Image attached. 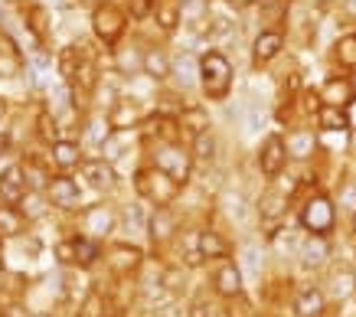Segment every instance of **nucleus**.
Masks as SVG:
<instances>
[{
  "instance_id": "f257e3e1",
  "label": "nucleus",
  "mask_w": 356,
  "mask_h": 317,
  "mask_svg": "<svg viewBox=\"0 0 356 317\" xmlns=\"http://www.w3.org/2000/svg\"><path fill=\"white\" fill-rule=\"evenodd\" d=\"M134 190H138L140 200H147L154 206H170L173 197L180 193V184H177L167 170H161V167L154 164V167H147V170H138V174H134Z\"/></svg>"
},
{
  "instance_id": "f03ea898",
  "label": "nucleus",
  "mask_w": 356,
  "mask_h": 317,
  "mask_svg": "<svg viewBox=\"0 0 356 317\" xmlns=\"http://www.w3.org/2000/svg\"><path fill=\"white\" fill-rule=\"evenodd\" d=\"M200 86L209 99H226L232 86V66L222 53H206L200 59Z\"/></svg>"
},
{
  "instance_id": "7ed1b4c3",
  "label": "nucleus",
  "mask_w": 356,
  "mask_h": 317,
  "mask_svg": "<svg viewBox=\"0 0 356 317\" xmlns=\"http://www.w3.org/2000/svg\"><path fill=\"white\" fill-rule=\"evenodd\" d=\"M334 219H337L334 203L327 197L307 200V206L301 209V226L307 232H314V236H327V232L334 229Z\"/></svg>"
},
{
  "instance_id": "20e7f679",
  "label": "nucleus",
  "mask_w": 356,
  "mask_h": 317,
  "mask_svg": "<svg viewBox=\"0 0 356 317\" xmlns=\"http://www.w3.org/2000/svg\"><path fill=\"white\" fill-rule=\"evenodd\" d=\"M92 30H95V36L102 40V43H118L121 33H124V13L115 7V3H102V7H95V13H92Z\"/></svg>"
},
{
  "instance_id": "39448f33",
  "label": "nucleus",
  "mask_w": 356,
  "mask_h": 317,
  "mask_svg": "<svg viewBox=\"0 0 356 317\" xmlns=\"http://www.w3.org/2000/svg\"><path fill=\"white\" fill-rule=\"evenodd\" d=\"M157 167L167 170L177 184H186V177L193 170V154H186L184 147H177V144H163L161 151H157Z\"/></svg>"
},
{
  "instance_id": "423d86ee",
  "label": "nucleus",
  "mask_w": 356,
  "mask_h": 317,
  "mask_svg": "<svg viewBox=\"0 0 356 317\" xmlns=\"http://www.w3.org/2000/svg\"><path fill=\"white\" fill-rule=\"evenodd\" d=\"M288 144H284V138H278V134H271V138H265L261 141V151H259V167L265 177H278L281 170H284V164H288Z\"/></svg>"
},
{
  "instance_id": "0eeeda50",
  "label": "nucleus",
  "mask_w": 356,
  "mask_h": 317,
  "mask_svg": "<svg viewBox=\"0 0 356 317\" xmlns=\"http://www.w3.org/2000/svg\"><path fill=\"white\" fill-rule=\"evenodd\" d=\"M46 193H49V200H53L56 209H76L79 200H82V190H79V184H76V180H72L69 174L49 177V184H46Z\"/></svg>"
},
{
  "instance_id": "6e6552de",
  "label": "nucleus",
  "mask_w": 356,
  "mask_h": 317,
  "mask_svg": "<svg viewBox=\"0 0 356 317\" xmlns=\"http://www.w3.org/2000/svg\"><path fill=\"white\" fill-rule=\"evenodd\" d=\"M140 118H144V108H140L138 99H118L108 108V121H111L115 131H131V128H138Z\"/></svg>"
},
{
  "instance_id": "1a4fd4ad",
  "label": "nucleus",
  "mask_w": 356,
  "mask_h": 317,
  "mask_svg": "<svg viewBox=\"0 0 356 317\" xmlns=\"http://www.w3.org/2000/svg\"><path fill=\"white\" fill-rule=\"evenodd\" d=\"M115 213H111L108 206H88L86 213H82V232L86 236H92V239H105L111 229H115Z\"/></svg>"
},
{
  "instance_id": "9d476101",
  "label": "nucleus",
  "mask_w": 356,
  "mask_h": 317,
  "mask_svg": "<svg viewBox=\"0 0 356 317\" xmlns=\"http://www.w3.org/2000/svg\"><path fill=\"white\" fill-rule=\"evenodd\" d=\"M82 177H86V184L92 186V190H98V193H108L111 186H115V180H118L115 167L108 164V157H102V161H86V164H82Z\"/></svg>"
},
{
  "instance_id": "9b49d317",
  "label": "nucleus",
  "mask_w": 356,
  "mask_h": 317,
  "mask_svg": "<svg viewBox=\"0 0 356 317\" xmlns=\"http://www.w3.org/2000/svg\"><path fill=\"white\" fill-rule=\"evenodd\" d=\"M30 186H26V170H23L20 164H10L3 167V174H0V197L7 200V203H20L23 193H26Z\"/></svg>"
},
{
  "instance_id": "f8f14e48",
  "label": "nucleus",
  "mask_w": 356,
  "mask_h": 317,
  "mask_svg": "<svg viewBox=\"0 0 356 317\" xmlns=\"http://www.w3.org/2000/svg\"><path fill=\"white\" fill-rule=\"evenodd\" d=\"M213 288H216L219 298H236L242 291V272H238V265L232 262H222L213 275Z\"/></svg>"
},
{
  "instance_id": "ddd939ff",
  "label": "nucleus",
  "mask_w": 356,
  "mask_h": 317,
  "mask_svg": "<svg viewBox=\"0 0 356 317\" xmlns=\"http://www.w3.org/2000/svg\"><path fill=\"white\" fill-rule=\"evenodd\" d=\"M49 193H43V190H26L23 193V200L17 203V209H20V216L26 219V222H36V219H43L46 213H49Z\"/></svg>"
},
{
  "instance_id": "4468645a",
  "label": "nucleus",
  "mask_w": 356,
  "mask_h": 317,
  "mask_svg": "<svg viewBox=\"0 0 356 317\" xmlns=\"http://www.w3.org/2000/svg\"><path fill=\"white\" fill-rule=\"evenodd\" d=\"M82 66H86V46H65V49H59L56 69H59V76H63L65 82H76Z\"/></svg>"
},
{
  "instance_id": "2eb2a0df",
  "label": "nucleus",
  "mask_w": 356,
  "mask_h": 317,
  "mask_svg": "<svg viewBox=\"0 0 356 317\" xmlns=\"http://www.w3.org/2000/svg\"><path fill=\"white\" fill-rule=\"evenodd\" d=\"M281 46H284V36H281L278 30H265V33L255 40V46H252V56H255L259 66H265V63H271V59L281 53Z\"/></svg>"
},
{
  "instance_id": "dca6fc26",
  "label": "nucleus",
  "mask_w": 356,
  "mask_h": 317,
  "mask_svg": "<svg viewBox=\"0 0 356 317\" xmlns=\"http://www.w3.org/2000/svg\"><path fill=\"white\" fill-rule=\"evenodd\" d=\"M147 232H151L154 242H167L177 232V219H173V213L167 206H161L157 213H151L147 216Z\"/></svg>"
},
{
  "instance_id": "f3484780",
  "label": "nucleus",
  "mask_w": 356,
  "mask_h": 317,
  "mask_svg": "<svg viewBox=\"0 0 356 317\" xmlns=\"http://www.w3.org/2000/svg\"><path fill=\"white\" fill-rule=\"evenodd\" d=\"M53 164L59 167V170H72V167H79L82 164V147H79L76 141L59 138V141L53 144Z\"/></svg>"
},
{
  "instance_id": "a211bd4d",
  "label": "nucleus",
  "mask_w": 356,
  "mask_h": 317,
  "mask_svg": "<svg viewBox=\"0 0 356 317\" xmlns=\"http://www.w3.org/2000/svg\"><path fill=\"white\" fill-rule=\"evenodd\" d=\"M327 255H330V249H327L324 236H311V239L301 245V262H304V268H321V265L327 262Z\"/></svg>"
},
{
  "instance_id": "6ab92c4d",
  "label": "nucleus",
  "mask_w": 356,
  "mask_h": 317,
  "mask_svg": "<svg viewBox=\"0 0 356 317\" xmlns=\"http://www.w3.org/2000/svg\"><path fill=\"white\" fill-rule=\"evenodd\" d=\"M294 311H298V317H317L324 311V291L321 288H304L298 301H294Z\"/></svg>"
},
{
  "instance_id": "aec40b11",
  "label": "nucleus",
  "mask_w": 356,
  "mask_h": 317,
  "mask_svg": "<svg viewBox=\"0 0 356 317\" xmlns=\"http://www.w3.org/2000/svg\"><path fill=\"white\" fill-rule=\"evenodd\" d=\"M317 124L324 128V131H346L350 128V118H346V111L340 105H321L317 108Z\"/></svg>"
},
{
  "instance_id": "412c9836",
  "label": "nucleus",
  "mask_w": 356,
  "mask_h": 317,
  "mask_svg": "<svg viewBox=\"0 0 356 317\" xmlns=\"http://www.w3.org/2000/svg\"><path fill=\"white\" fill-rule=\"evenodd\" d=\"M173 72V63L167 59V53L163 49H147L144 53V76H151V79H167Z\"/></svg>"
},
{
  "instance_id": "4be33fe9",
  "label": "nucleus",
  "mask_w": 356,
  "mask_h": 317,
  "mask_svg": "<svg viewBox=\"0 0 356 317\" xmlns=\"http://www.w3.org/2000/svg\"><path fill=\"white\" fill-rule=\"evenodd\" d=\"M321 99H324L327 105H340V108H343L346 101L353 99V88H350L346 79H330V82H324V88H321Z\"/></svg>"
},
{
  "instance_id": "5701e85b",
  "label": "nucleus",
  "mask_w": 356,
  "mask_h": 317,
  "mask_svg": "<svg viewBox=\"0 0 356 317\" xmlns=\"http://www.w3.org/2000/svg\"><path fill=\"white\" fill-rule=\"evenodd\" d=\"M196 252H200V255H203V259H226V242L219 239L216 232H200V236H196Z\"/></svg>"
},
{
  "instance_id": "b1692460",
  "label": "nucleus",
  "mask_w": 356,
  "mask_h": 317,
  "mask_svg": "<svg viewBox=\"0 0 356 317\" xmlns=\"http://www.w3.org/2000/svg\"><path fill=\"white\" fill-rule=\"evenodd\" d=\"M284 209H288V197H284V193H278V190H268V193L259 200L261 219H281V216H284Z\"/></svg>"
},
{
  "instance_id": "393cba45",
  "label": "nucleus",
  "mask_w": 356,
  "mask_h": 317,
  "mask_svg": "<svg viewBox=\"0 0 356 317\" xmlns=\"http://www.w3.org/2000/svg\"><path fill=\"white\" fill-rule=\"evenodd\" d=\"M98 255H102L98 239H92V236H76V265L88 268L92 262H98Z\"/></svg>"
},
{
  "instance_id": "a878e982",
  "label": "nucleus",
  "mask_w": 356,
  "mask_h": 317,
  "mask_svg": "<svg viewBox=\"0 0 356 317\" xmlns=\"http://www.w3.org/2000/svg\"><path fill=\"white\" fill-rule=\"evenodd\" d=\"M154 13H157V26L167 30V33H173V30L180 26V3H177V0H163Z\"/></svg>"
},
{
  "instance_id": "bb28decb",
  "label": "nucleus",
  "mask_w": 356,
  "mask_h": 317,
  "mask_svg": "<svg viewBox=\"0 0 356 317\" xmlns=\"http://www.w3.org/2000/svg\"><path fill=\"white\" fill-rule=\"evenodd\" d=\"M180 124H184L190 134H203V131H209V115H206V108L193 105V108H186L184 115H180Z\"/></svg>"
},
{
  "instance_id": "cd10ccee",
  "label": "nucleus",
  "mask_w": 356,
  "mask_h": 317,
  "mask_svg": "<svg viewBox=\"0 0 356 317\" xmlns=\"http://www.w3.org/2000/svg\"><path fill=\"white\" fill-rule=\"evenodd\" d=\"M23 222L26 219L20 216V209L13 206H0V236H20V229H23Z\"/></svg>"
},
{
  "instance_id": "c85d7f7f",
  "label": "nucleus",
  "mask_w": 356,
  "mask_h": 317,
  "mask_svg": "<svg viewBox=\"0 0 356 317\" xmlns=\"http://www.w3.org/2000/svg\"><path fill=\"white\" fill-rule=\"evenodd\" d=\"M288 144V154L291 157H311L314 154V147H317V138H314L311 131H298V134H291V141H284Z\"/></svg>"
},
{
  "instance_id": "c756f323",
  "label": "nucleus",
  "mask_w": 356,
  "mask_h": 317,
  "mask_svg": "<svg viewBox=\"0 0 356 317\" xmlns=\"http://www.w3.org/2000/svg\"><path fill=\"white\" fill-rule=\"evenodd\" d=\"M138 262H140V252L131 249V245H115V252H111V265L118 272H134Z\"/></svg>"
},
{
  "instance_id": "7c9ffc66",
  "label": "nucleus",
  "mask_w": 356,
  "mask_h": 317,
  "mask_svg": "<svg viewBox=\"0 0 356 317\" xmlns=\"http://www.w3.org/2000/svg\"><path fill=\"white\" fill-rule=\"evenodd\" d=\"M20 69H23V59H20V53H17L13 46H7V49H0V79H13V76H20Z\"/></svg>"
},
{
  "instance_id": "2f4dec72",
  "label": "nucleus",
  "mask_w": 356,
  "mask_h": 317,
  "mask_svg": "<svg viewBox=\"0 0 356 317\" xmlns=\"http://www.w3.org/2000/svg\"><path fill=\"white\" fill-rule=\"evenodd\" d=\"M261 23H281L288 13V0H259Z\"/></svg>"
},
{
  "instance_id": "473e14b6",
  "label": "nucleus",
  "mask_w": 356,
  "mask_h": 317,
  "mask_svg": "<svg viewBox=\"0 0 356 317\" xmlns=\"http://www.w3.org/2000/svg\"><path fill=\"white\" fill-rule=\"evenodd\" d=\"M196 161H213L216 154V138L213 131H203V134H193V151H190Z\"/></svg>"
},
{
  "instance_id": "72a5a7b5",
  "label": "nucleus",
  "mask_w": 356,
  "mask_h": 317,
  "mask_svg": "<svg viewBox=\"0 0 356 317\" xmlns=\"http://www.w3.org/2000/svg\"><path fill=\"white\" fill-rule=\"evenodd\" d=\"M36 131H40V138L49 144L59 141V134H56V115L53 111H40V118H36Z\"/></svg>"
},
{
  "instance_id": "f704fd0d",
  "label": "nucleus",
  "mask_w": 356,
  "mask_h": 317,
  "mask_svg": "<svg viewBox=\"0 0 356 317\" xmlns=\"http://www.w3.org/2000/svg\"><path fill=\"white\" fill-rule=\"evenodd\" d=\"M173 76H177V82L180 86H190L193 82V56H180L177 63H173Z\"/></svg>"
},
{
  "instance_id": "c9c22d12",
  "label": "nucleus",
  "mask_w": 356,
  "mask_h": 317,
  "mask_svg": "<svg viewBox=\"0 0 356 317\" xmlns=\"http://www.w3.org/2000/svg\"><path fill=\"white\" fill-rule=\"evenodd\" d=\"M337 59H340L343 66H356V36H343V40L337 43Z\"/></svg>"
},
{
  "instance_id": "e433bc0d",
  "label": "nucleus",
  "mask_w": 356,
  "mask_h": 317,
  "mask_svg": "<svg viewBox=\"0 0 356 317\" xmlns=\"http://www.w3.org/2000/svg\"><path fill=\"white\" fill-rule=\"evenodd\" d=\"M118 72H124V76H131L134 69H144V56H138V53H121L118 56Z\"/></svg>"
},
{
  "instance_id": "4c0bfd02",
  "label": "nucleus",
  "mask_w": 356,
  "mask_h": 317,
  "mask_svg": "<svg viewBox=\"0 0 356 317\" xmlns=\"http://www.w3.org/2000/svg\"><path fill=\"white\" fill-rule=\"evenodd\" d=\"M56 259H59L63 265H76V239L56 242Z\"/></svg>"
},
{
  "instance_id": "58836bf2",
  "label": "nucleus",
  "mask_w": 356,
  "mask_h": 317,
  "mask_svg": "<svg viewBox=\"0 0 356 317\" xmlns=\"http://www.w3.org/2000/svg\"><path fill=\"white\" fill-rule=\"evenodd\" d=\"M102 307H105L102 295H88L86 301H82V311H79V317H102Z\"/></svg>"
},
{
  "instance_id": "ea45409f",
  "label": "nucleus",
  "mask_w": 356,
  "mask_h": 317,
  "mask_svg": "<svg viewBox=\"0 0 356 317\" xmlns=\"http://www.w3.org/2000/svg\"><path fill=\"white\" fill-rule=\"evenodd\" d=\"M151 10H154V0H131V17L134 20H144Z\"/></svg>"
},
{
  "instance_id": "a19ab883",
  "label": "nucleus",
  "mask_w": 356,
  "mask_h": 317,
  "mask_svg": "<svg viewBox=\"0 0 356 317\" xmlns=\"http://www.w3.org/2000/svg\"><path fill=\"white\" fill-rule=\"evenodd\" d=\"M245 268L252 275H259V268H261V252L255 249V245H248L245 249Z\"/></svg>"
},
{
  "instance_id": "79ce46f5",
  "label": "nucleus",
  "mask_w": 356,
  "mask_h": 317,
  "mask_svg": "<svg viewBox=\"0 0 356 317\" xmlns=\"http://www.w3.org/2000/svg\"><path fill=\"white\" fill-rule=\"evenodd\" d=\"M209 30H213V36H229L232 33V20H229V17H213V26H209Z\"/></svg>"
},
{
  "instance_id": "37998d69",
  "label": "nucleus",
  "mask_w": 356,
  "mask_h": 317,
  "mask_svg": "<svg viewBox=\"0 0 356 317\" xmlns=\"http://www.w3.org/2000/svg\"><path fill=\"white\" fill-rule=\"evenodd\" d=\"M190 317H216V314H213V304H209V301H196Z\"/></svg>"
},
{
  "instance_id": "c03bdc74",
  "label": "nucleus",
  "mask_w": 356,
  "mask_h": 317,
  "mask_svg": "<svg viewBox=\"0 0 356 317\" xmlns=\"http://www.w3.org/2000/svg\"><path fill=\"white\" fill-rule=\"evenodd\" d=\"M0 317H33V314L23 304H7L3 311H0Z\"/></svg>"
},
{
  "instance_id": "a18cd8bd",
  "label": "nucleus",
  "mask_w": 356,
  "mask_h": 317,
  "mask_svg": "<svg viewBox=\"0 0 356 317\" xmlns=\"http://www.w3.org/2000/svg\"><path fill=\"white\" fill-rule=\"evenodd\" d=\"M334 284H337V295H346V291L353 288V278H350V275H337Z\"/></svg>"
},
{
  "instance_id": "49530a36",
  "label": "nucleus",
  "mask_w": 356,
  "mask_h": 317,
  "mask_svg": "<svg viewBox=\"0 0 356 317\" xmlns=\"http://www.w3.org/2000/svg\"><path fill=\"white\" fill-rule=\"evenodd\" d=\"M343 206L346 209H356V184L343 186Z\"/></svg>"
},
{
  "instance_id": "de8ad7c7",
  "label": "nucleus",
  "mask_w": 356,
  "mask_h": 317,
  "mask_svg": "<svg viewBox=\"0 0 356 317\" xmlns=\"http://www.w3.org/2000/svg\"><path fill=\"white\" fill-rule=\"evenodd\" d=\"M7 147H10V138H7V134H0V154L7 151Z\"/></svg>"
},
{
  "instance_id": "09e8293b",
  "label": "nucleus",
  "mask_w": 356,
  "mask_h": 317,
  "mask_svg": "<svg viewBox=\"0 0 356 317\" xmlns=\"http://www.w3.org/2000/svg\"><path fill=\"white\" fill-rule=\"evenodd\" d=\"M232 7H248V3H255V0H229Z\"/></svg>"
},
{
  "instance_id": "8fccbe9b",
  "label": "nucleus",
  "mask_w": 356,
  "mask_h": 317,
  "mask_svg": "<svg viewBox=\"0 0 356 317\" xmlns=\"http://www.w3.org/2000/svg\"><path fill=\"white\" fill-rule=\"evenodd\" d=\"M3 115H7V101L0 99V121H3Z\"/></svg>"
},
{
  "instance_id": "3c124183",
  "label": "nucleus",
  "mask_w": 356,
  "mask_h": 317,
  "mask_svg": "<svg viewBox=\"0 0 356 317\" xmlns=\"http://www.w3.org/2000/svg\"><path fill=\"white\" fill-rule=\"evenodd\" d=\"M314 3H317V7H327V3H330V0H314Z\"/></svg>"
},
{
  "instance_id": "603ef678",
  "label": "nucleus",
  "mask_w": 356,
  "mask_h": 317,
  "mask_svg": "<svg viewBox=\"0 0 356 317\" xmlns=\"http://www.w3.org/2000/svg\"><path fill=\"white\" fill-rule=\"evenodd\" d=\"M33 317H49V314H46V311H36V314H33Z\"/></svg>"
},
{
  "instance_id": "864d4df0",
  "label": "nucleus",
  "mask_w": 356,
  "mask_h": 317,
  "mask_svg": "<svg viewBox=\"0 0 356 317\" xmlns=\"http://www.w3.org/2000/svg\"><path fill=\"white\" fill-rule=\"evenodd\" d=\"M177 3H184V0H177Z\"/></svg>"
},
{
  "instance_id": "5fc2aeb1",
  "label": "nucleus",
  "mask_w": 356,
  "mask_h": 317,
  "mask_svg": "<svg viewBox=\"0 0 356 317\" xmlns=\"http://www.w3.org/2000/svg\"><path fill=\"white\" fill-rule=\"evenodd\" d=\"M353 226H356V222H353Z\"/></svg>"
}]
</instances>
